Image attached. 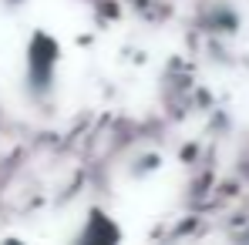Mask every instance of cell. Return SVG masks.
<instances>
[{
  "instance_id": "6da1fadb",
  "label": "cell",
  "mask_w": 249,
  "mask_h": 245,
  "mask_svg": "<svg viewBox=\"0 0 249 245\" xmlns=\"http://www.w3.org/2000/svg\"><path fill=\"white\" fill-rule=\"evenodd\" d=\"M57 61H61V50L57 41L47 37L44 31H37L27 50H24V87L34 101H44L51 91H54V78H57Z\"/></svg>"
}]
</instances>
